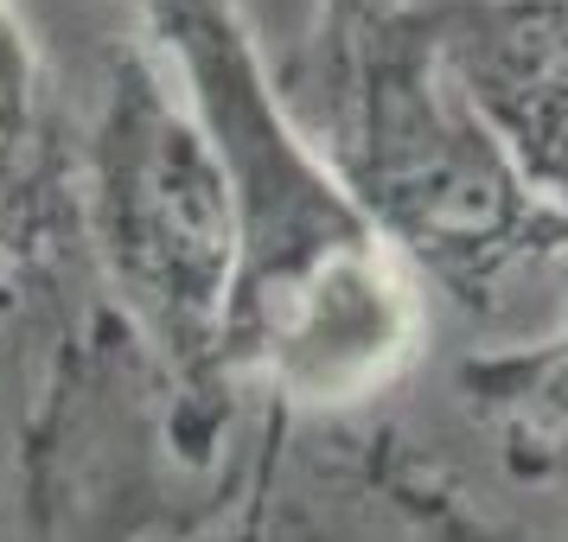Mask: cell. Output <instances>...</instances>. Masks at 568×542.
Returning <instances> with one entry per match:
<instances>
[{
  "label": "cell",
  "mask_w": 568,
  "mask_h": 542,
  "mask_svg": "<svg viewBox=\"0 0 568 542\" xmlns=\"http://www.w3.org/2000/svg\"><path fill=\"white\" fill-rule=\"evenodd\" d=\"M154 58L224 166L236 287L224 364L301 409H352L389 389L428 338V287L268 90L236 0H148Z\"/></svg>",
  "instance_id": "6da1fadb"
},
{
  "label": "cell",
  "mask_w": 568,
  "mask_h": 542,
  "mask_svg": "<svg viewBox=\"0 0 568 542\" xmlns=\"http://www.w3.org/2000/svg\"><path fill=\"white\" fill-rule=\"evenodd\" d=\"M83 173L103 275L148 345L180 370L224 358L236 287L231 192L154 45L109 64Z\"/></svg>",
  "instance_id": "7a4b0ae2"
},
{
  "label": "cell",
  "mask_w": 568,
  "mask_h": 542,
  "mask_svg": "<svg viewBox=\"0 0 568 542\" xmlns=\"http://www.w3.org/2000/svg\"><path fill=\"white\" fill-rule=\"evenodd\" d=\"M352 147L338 173L415 268L486 275L537 236L542 192L435 39L377 27L352 64Z\"/></svg>",
  "instance_id": "3957f363"
},
{
  "label": "cell",
  "mask_w": 568,
  "mask_h": 542,
  "mask_svg": "<svg viewBox=\"0 0 568 542\" xmlns=\"http://www.w3.org/2000/svg\"><path fill=\"white\" fill-rule=\"evenodd\" d=\"M440 52L505 134L524 180L542 198H568V0H486Z\"/></svg>",
  "instance_id": "277c9868"
},
{
  "label": "cell",
  "mask_w": 568,
  "mask_h": 542,
  "mask_svg": "<svg viewBox=\"0 0 568 542\" xmlns=\"http://www.w3.org/2000/svg\"><path fill=\"white\" fill-rule=\"evenodd\" d=\"M39 180V58L13 0H0V275L27 236Z\"/></svg>",
  "instance_id": "5b68a950"
}]
</instances>
